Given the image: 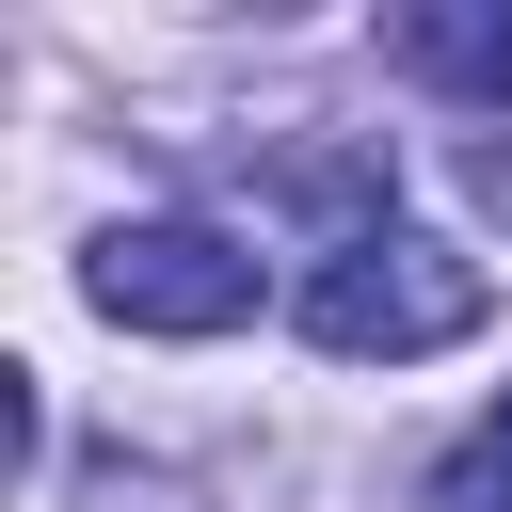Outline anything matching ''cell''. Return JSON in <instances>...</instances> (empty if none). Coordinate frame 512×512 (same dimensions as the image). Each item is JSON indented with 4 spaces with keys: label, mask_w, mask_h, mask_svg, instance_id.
<instances>
[{
    "label": "cell",
    "mask_w": 512,
    "mask_h": 512,
    "mask_svg": "<svg viewBox=\"0 0 512 512\" xmlns=\"http://www.w3.org/2000/svg\"><path fill=\"white\" fill-rule=\"evenodd\" d=\"M480 256H448V240H400V224H368V240H336L320 272H304V336L336 352V368H400V352H448V336H480Z\"/></svg>",
    "instance_id": "6da1fadb"
},
{
    "label": "cell",
    "mask_w": 512,
    "mask_h": 512,
    "mask_svg": "<svg viewBox=\"0 0 512 512\" xmlns=\"http://www.w3.org/2000/svg\"><path fill=\"white\" fill-rule=\"evenodd\" d=\"M80 288H96V320H128V336H240V320H256V256H240L224 224H112V240L80 256Z\"/></svg>",
    "instance_id": "7a4b0ae2"
},
{
    "label": "cell",
    "mask_w": 512,
    "mask_h": 512,
    "mask_svg": "<svg viewBox=\"0 0 512 512\" xmlns=\"http://www.w3.org/2000/svg\"><path fill=\"white\" fill-rule=\"evenodd\" d=\"M384 48L416 80H448V96H512V0H416Z\"/></svg>",
    "instance_id": "3957f363"
},
{
    "label": "cell",
    "mask_w": 512,
    "mask_h": 512,
    "mask_svg": "<svg viewBox=\"0 0 512 512\" xmlns=\"http://www.w3.org/2000/svg\"><path fill=\"white\" fill-rule=\"evenodd\" d=\"M416 512H512V464H496V448H448V464L416 480Z\"/></svg>",
    "instance_id": "277c9868"
},
{
    "label": "cell",
    "mask_w": 512,
    "mask_h": 512,
    "mask_svg": "<svg viewBox=\"0 0 512 512\" xmlns=\"http://www.w3.org/2000/svg\"><path fill=\"white\" fill-rule=\"evenodd\" d=\"M480 448H496V464H512V400H496V432H480Z\"/></svg>",
    "instance_id": "5b68a950"
}]
</instances>
